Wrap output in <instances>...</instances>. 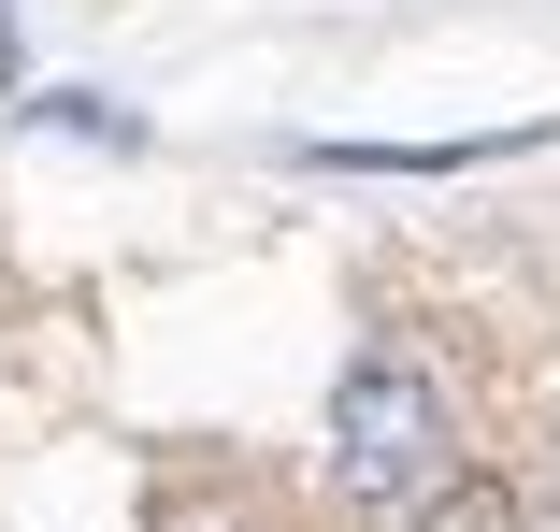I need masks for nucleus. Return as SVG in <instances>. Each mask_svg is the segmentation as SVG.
<instances>
[{
  "mask_svg": "<svg viewBox=\"0 0 560 532\" xmlns=\"http://www.w3.org/2000/svg\"><path fill=\"white\" fill-rule=\"evenodd\" d=\"M316 447H330V504H360V518H431L460 489V417H445V389L402 346L330 374V432Z\"/></svg>",
  "mask_w": 560,
  "mask_h": 532,
  "instance_id": "nucleus-1",
  "label": "nucleus"
},
{
  "mask_svg": "<svg viewBox=\"0 0 560 532\" xmlns=\"http://www.w3.org/2000/svg\"><path fill=\"white\" fill-rule=\"evenodd\" d=\"M30 130H86V144H144V116H116L101 86H44V101H30Z\"/></svg>",
  "mask_w": 560,
  "mask_h": 532,
  "instance_id": "nucleus-2",
  "label": "nucleus"
},
{
  "mask_svg": "<svg viewBox=\"0 0 560 532\" xmlns=\"http://www.w3.org/2000/svg\"><path fill=\"white\" fill-rule=\"evenodd\" d=\"M431 532H503V489H445V504H431Z\"/></svg>",
  "mask_w": 560,
  "mask_h": 532,
  "instance_id": "nucleus-3",
  "label": "nucleus"
},
{
  "mask_svg": "<svg viewBox=\"0 0 560 532\" xmlns=\"http://www.w3.org/2000/svg\"><path fill=\"white\" fill-rule=\"evenodd\" d=\"M187 532H259V518H187Z\"/></svg>",
  "mask_w": 560,
  "mask_h": 532,
  "instance_id": "nucleus-4",
  "label": "nucleus"
},
{
  "mask_svg": "<svg viewBox=\"0 0 560 532\" xmlns=\"http://www.w3.org/2000/svg\"><path fill=\"white\" fill-rule=\"evenodd\" d=\"M546 518H560V447H546Z\"/></svg>",
  "mask_w": 560,
  "mask_h": 532,
  "instance_id": "nucleus-5",
  "label": "nucleus"
}]
</instances>
